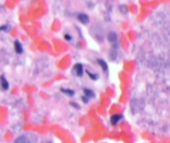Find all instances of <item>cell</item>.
Masks as SVG:
<instances>
[{"label": "cell", "instance_id": "8fae6325", "mask_svg": "<svg viewBox=\"0 0 170 143\" xmlns=\"http://www.w3.org/2000/svg\"><path fill=\"white\" fill-rule=\"evenodd\" d=\"M86 73H88V76L90 77L91 79H93V80H97L98 78H99V75L96 74V73H91V72H89L88 70L86 71Z\"/></svg>", "mask_w": 170, "mask_h": 143}, {"label": "cell", "instance_id": "5bb4252c", "mask_svg": "<svg viewBox=\"0 0 170 143\" xmlns=\"http://www.w3.org/2000/svg\"><path fill=\"white\" fill-rule=\"evenodd\" d=\"M64 38L66 39L67 41H71V40H72V36H71V35H68V34H66L64 35Z\"/></svg>", "mask_w": 170, "mask_h": 143}, {"label": "cell", "instance_id": "5b68a950", "mask_svg": "<svg viewBox=\"0 0 170 143\" xmlns=\"http://www.w3.org/2000/svg\"><path fill=\"white\" fill-rule=\"evenodd\" d=\"M15 143H30V141L25 135H21V136H19L18 138H16V140L15 141Z\"/></svg>", "mask_w": 170, "mask_h": 143}, {"label": "cell", "instance_id": "9c48e42d", "mask_svg": "<svg viewBox=\"0 0 170 143\" xmlns=\"http://www.w3.org/2000/svg\"><path fill=\"white\" fill-rule=\"evenodd\" d=\"M98 63L100 64V67H102V69L104 70V71H107L108 70V65H107V63H106L104 60H102V59H98Z\"/></svg>", "mask_w": 170, "mask_h": 143}, {"label": "cell", "instance_id": "52a82bcc", "mask_svg": "<svg viewBox=\"0 0 170 143\" xmlns=\"http://www.w3.org/2000/svg\"><path fill=\"white\" fill-rule=\"evenodd\" d=\"M117 35L115 32H109L108 34V40L109 41H110L111 43H115L117 41Z\"/></svg>", "mask_w": 170, "mask_h": 143}, {"label": "cell", "instance_id": "4fadbf2b", "mask_svg": "<svg viewBox=\"0 0 170 143\" xmlns=\"http://www.w3.org/2000/svg\"><path fill=\"white\" fill-rule=\"evenodd\" d=\"M0 30L8 31V30H9V26H8V25H3L2 27H0Z\"/></svg>", "mask_w": 170, "mask_h": 143}, {"label": "cell", "instance_id": "277c9868", "mask_svg": "<svg viewBox=\"0 0 170 143\" xmlns=\"http://www.w3.org/2000/svg\"><path fill=\"white\" fill-rule=\"evenodd\" d=\"M122 118H123V116L121 115V114H114V115H112L110 118V122L112 125H116L120 120L122 119Z\"/></svg>", "mask_w": 170, "mask_h": 143}, {"label": "cell", "instance_id": "3957f363", "mask_svg": "<svg viewBox=\"0 0 170 143\" xmlns=\"http://www.w3.org/2000/svg\"><path fill=\"white\" fill-rule=\"evenodd\" d=\"M0 83H1V88L3 89V90H7V89H9V82L7 81V79L3 76L0 77Z\"/></svg>", "mask_w": 170, "mask_h": 143}, {"label": "cell", "instance_id": "9a60e30c", "mask_svg": "<svg viewBox=\"0 0 170 143\" xmlns=\"http://www.w3.org/2000/svg\"><path fill=\"white\" fill-rule=\"evenodd\" d=\"M82 99H83V101H84L85 103H87V102H88V99L87 97H82Z\"/></svg>", "mask_w": 170, "mask_h": 143}, {"label": "cell", "instance_id": "8992f818", "mask_svg": "<svg viewBox=\"0 0 170 143\" xmlns=\"http://www.w3.org/2000/svg\"><path fill=\"white\" fill-rule=\"evenodd\" d=\"M15 50L18 54H21L23 52V47L22 45L20 44V42L19 41H15Z\"/></svg>", "mask_w": 170, "mask_h": 143}, {"label": "cell", "instance_id": "6da1fadb", "mask_svg": "<svg viewBox=\"0 0 170 143\" xmlns=\"http://www.w3.org/2000/svg\"><path fill=\"white\" fill-rule=\"evenodd\" d=\"M73 70L75 72V74L79 77H81L83 73V67L82 64H80V63L75 64L73 67Z\"/></svg>", "mask_w": 170, "mask_h": 143}, {"label": "cell", "instance_id": "30bf717a", "mask_svg": "<svg viewBox=\"0 0 170 143\" xmlns=\"http://www.w3.org/2000/svg\"><path fill=\"white\" fill-rule=\"evenodd\" d=\"M61 91L65 94L67 95H69V96H73L74 95V91L72 90V89H69V88H62Z\"/></svg>", "mask_w": 170, "mask_h": 143}, {"label": "cell", "instance_id": "7a4b0ae2", "mask_svg": "<svg viewBox=\"0 0 170 143\" xmlns=\"http://www.w3.org/2000/svg\"><path fill=\"white\" fill-rule=\"evenodd\" d=\"M77 20L82 24H86L89 22V17H88L86 14H79V16H77Z\"/></svg>", "mask_w": 170, "mask_h": 143}, {"label": "cell", "instance_id": "7c38bea8", "mask_svg": "<svg viewBox=\"0 0 170 143\" xmlns=\"http://www.w3.org/2000/svg\"><path fill=\"white\" fill-rule=\"evenodd\" d=\"M116 51H114V50H113V51H110V54H109V56H110V58L112 59V60H115V57H116Z\"/></svg>", "mask_w": 170, "mask_h": 143}, {"label": "cell", "instance_id": "ba28073f", "mask_svg": "<svg viewBox=\"0 0 170 143\" xmlns=\"http://www.w3.org/2000/svg\"><path fill=\"white\" fill-rule=\"evenodd\" d=\"M84 94H85V97H87L88 99H91V98H94L95 94H94V93L91 90V89H88V88H85L84 89Z\"/></svg>", "mask_w": 170, "mask_h": 143}]
</instances>
